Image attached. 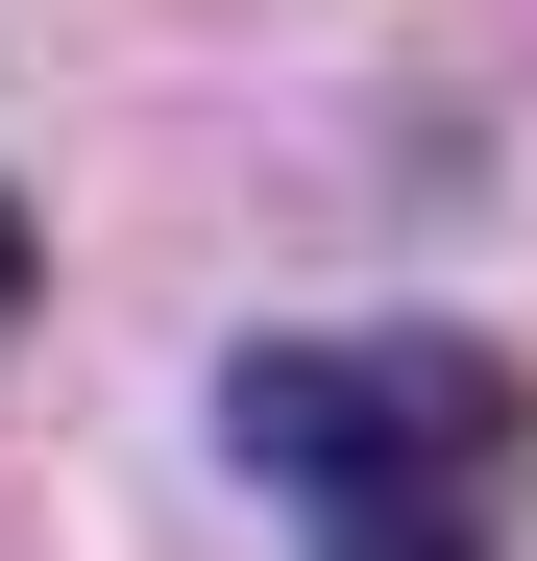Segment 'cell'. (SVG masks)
Masks as SVG:
<instances>
[{"instance_id":"obj_1","label":"cell","mask_w":537,"mask_h":561,"mask_svg":"<svg viewBox=\"0 0 537 561\" xmlns=\"http://www.w3.org/2000/svg\"><path fill=\"white\" fill-rule=\"evenodd\" d=\"M220 463L294 489L318 561H513L537 489V366L465 318H342V342H244L220 366Z\"/></svg>"}]
</instances>
